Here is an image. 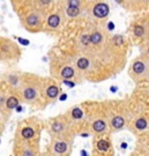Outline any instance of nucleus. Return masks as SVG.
<instances>
[{
  "instance_id": "nucleus-23",
  "label": "nucleus",
  "mask_w": 149,
  "mask_h": 156,
  "mask_svg": "<svg viewBox=\"0 0 149 156\" xmlns=\"http://www.w3.org/2000/svg\"><path fill=\"white\" fill-rule=\"evenodd\" d=\"M50 1H51V0H41V2H42L43 5H48Z\"/></svg>"
},
{
  "instance_id": "nucleus-22",
  "label": "nucleus",
  "mask_w": 149,
  "mask_h": 156,
  "mask_svg": "<svg viewBox=\"0 0 149 156\" xmlns=\"http://www.w3.org/2000/svg\"><path fill=\"white\" fill-rule=\"evenodd\" d=\"M121 42H122V38L119 37V36H116L115 37V43L116 44H121Z\"/></svg>"
},
{
  "instance_id": "nucleus-5",
  "label": "nucleus",
  "mask_w": 149,
  "mask_h": 156,
  "mask_svg": "<svg viewBox=\"0 0 149 156\" xmlns=\"http://www.w3.org/2000/svg\"><path fill=\"white\" fill-rule=\"evenodd\" d=\"M55 150H56L57 153L62 154V153H65V152L67 150V145H66L65 142H58V143H56V146H55Z\"/></svg>"
},
{
  "instance_id": "nucleus-24",
  "label": "nucleus",
  "mask_w": 149,
  "mask_h": 156,
  "mask_svg": "<svg viewBox=\"0 0 149 156\" xmlns=\"http://www.w3.org/2000/svg\"><path fill=\"white\" fill-rule=\"evenodd\" d=\"M108 28H109L110 30H112V29H113V23H109V24H108Z\"/></svg>"
},
{
  "instance_id": "nucleus-16",
  "label": "nucleus",
  "mask_w": 149,
  "mask_h": 156,
  "mask_svg": "<svg viewBox=\"0 0 149 156\" xmlns=\"http://www.w3.org/2000/svg\"><path fill=\"white\" fill-rule=\"evenodd\" d=\"M135 126H136V128H139V129H143V128H146V127H147V122H146V119L140 118V119H138V120H136Z\"/></svg>"
},
{
  "instance_id": "nucleus-13",
  "label": "nucleus",
  "mask_w": 149,
  "mask_h": 156,
  "mask_svg": "<svg viewBox=\"0 0 149 156\" xmlns=\"http://www.w3.org/2000/svg\"><path fill=\"white\" fill-rule=\"evenodd\" d=\"M22 135L26 138V139H30L34 136V131L30 128V127H26L22 129Z\"/></svg>"
},
{
  "instance_id": "nucleus-8",
  "label": "nucleus",
  "mask_w": 149,
  "mask_h": 156,
  "mask_svg": "<svg viewBox=\"0 0 149 156\" xmlns=\"http://www.w3.org/2000/svg\"><path fill=\"white\" fill-rule=\"evenodd\" d=\"M133 69H134L135 73H139L140 74V73H142L145 71V65L141 62H136L133 65Z\"/></svg>"
},
{
  "instance_id": "nucleus-17",
  "label": "nucleus",
  "mask_w": 149,
  "mask_h": 156,
  "mask_svg": "<svg viewBox=\"0 0 149 156\" xmlns=\"http://www.w3.org/2000/svg\"><path fill=\"white\" fill-rule=\"evenodd\" d=\"M88 65H89V62H88L86 58H81V59H79V62H78V66H79V68H81V69H86V68L88 67Z\"/></svg>"
},
{
  "instance_id": "nucleus-19",
  "label": "nucleus",
  "mask_w": 149,
  "mask_h": 156,
  "mask_svg": "<svg viewBox=\"0 0 149 156\" xmlns=\"http://www.w3.org/2000/svg\"><path fill=\"white\" fill-rule=\"evenodd\" d=\"M143 28L142 27H140V26H136L135 28H134V34L136 35V36H142L143 35Z\"/></svg>"
},
{
  "instance_id": "nucleus-6",
  "label": "nucleus",
  "mask_w": 149,
  "mask_h": 156,
  "mask_svg": "<svg viewBox=\"0 0 149 156\" xmlns=\"http://www.w3.org/2000/svg\"><path fill=\"white\" fill-rule=\"evenodd\" d=\"M92 127H94V129H95L96 132H103V131L105 129V124H104L102 120H97V122L94 123Z\"/></svg>"
},
{
  "instance_id": "nucleus-7",
  "label": "nucleus",
  "mask_w": 149,
  "mask_h": 156,
  "mask_svg": "<svg viewBox=\"0 0 149 156\" xmlns=\"http://www.w3.org/2000/svg\"><path fill=\"white\" fill-rule=\"evenodd\" d=\"M7 108L8 109H14L15 106H17V104H19V101H17V98H15V97H10V98H8L7 99Z\"/></svg>"
},
{
  "instance_id": "nucleus-12",
  "label": "nucleus",
  "mask_w": 149,
  "mask_h": 156,
  "mask_svg": "<svg viewBox=\"0 0 149 156\" xmlns=\"http://www.w3.org/2000/svg\"><path fill=\"white\" fill-rule=\"evenodd\" d=\"M112 125H113V127H116V128H120V127L124 125V119H122L121 117H115V118L112 119Z\"/></svg>"
},
{
  "instance_id": "nucleus-20",
  "label": "nucleus",
  "mask_w": 149,
  "mask_h": 156,
  "mask_svg": "<svg viewBox=\"0 0 149 156\" xmlns=\"http://www.w3.org/2000/svg\"><path fill=\"white\" fill-rule=\"evenodd\" d=\"M61 128H62V125L59 124V123H56V124H53V126H52V129L56 131V132H59Z\"/></svg>"
},
{
  "instance_id": "nucleus-25",
  "label": "nucleus",
  "mask_w": 149,
  "mask_h": 156,
  "mask_svg": "<svg viewBox=\"0 0 149 156\" xmlns=\"http://www.w3.org/2000/svg\"><path fill=\"white\" fill-rule=\"evenodd\" d=\"M66 97H67L66 95H62V96L60 97V99H61V101H65V99H66Z\"/></svg>"
},
{
  "instance_id": "nucleus-1",
  "label": "nucleus",
  "mask_w": 149,
  "mask_h": 156,
  "mask_svg": "<svg viewBox=\"0 0 149 156\" xmlns=\"http://www.w3.org/2000/svg\"><path fill=\"white\" fill-rule=\"evenodd\" d=\"M94 14L97 17H105L109 14V7L106 3H98L94 8Z\"/></svg>"
},
{
  "instance_id": "nucleus-15",
  "label": "nucleus",
  "mask_w": 149,
  "mask_h": 156,
  "mask_svg": "<svg viewBox=\"0 0 149 156\" xmlns=\"http://www.w3.org/2000/svg\"><path fill=\"white\" fill-rule=\"evenodd\" d=\"M35 96H36V92L32 88H28V89L24 90V97L27 99H32Z\"/></svg>"
},
{
  "instance_id": "nucleus-4",
  "label": "nucleus",
  "mask_w": 149,
  "mask_h": 156,
  "mask_svg": "<svg viewBox=\"0 0 149 156\" xmlns=\"http://www.w3.org/2000/svg\"><path fill=\"white\" fill-rule=\"evenodd\" d=\"M61 75H62V78H65V79H69V78H72V76L74 75V71H73V68H71V67H65V68L61 71Z\"/></svg>"
},
{
  "instance_id": "nucleus-3",
  "label": "nucleus",
  "mask_w": 149,
  "mask_h": 156,
  "mask_svg": "<svg viewBox=\"0 0 149 156\" xmlns=\"http://www.w3.org/2000/svg\"><path fill=\"white\" fill-rule=\"evenodd\" d=\"M48 23H49V26L52 27V28L58 27V24H59V16H58V15H51V16L49 17Z\"/></svg>"
},
{
  "instance_id": "nucleus-9",
  "label": "nucleus",
  "mask_w": 149,
  "mask_h": 156,
  "mask_svg": "<svg viewBox=\"0 0 149 156\" xmlns=\"http://www.w3.org/2000/svg\"><path fill=\"white\" fill-rule=\"evenodd\" d=\"M67 14H68V16L74 17V16H76L79 14V8L78 7H74V6H69L67 8Z\"/></svg>"
},
{
  "instance_id": "nucleus-11",
  "label": "nucleus",
  "mask_w": 149,
  "mask_h": 156,
  "mask_svg": "<svg viewBox=\"0 0 149 156\" xmlns=\"http://www.w3.org/2000/svg\"><path fill=\"white\" fill-rule=\"evenodd\" d=\"M58 93H59V89H58V87H55V86H52V87H50V88L48 89V95H49L51 98H55V97H57Z\"/></svg>"
},
{
  "instance_id": "nucleus-10",
  "label": "nucleus",
  "mask_w": 149,
  "mask_h": 156,
  "mask_svg": "<svg viewBox=\"0 0 149 156\" xmlns=\"http://www.w3.org/2000/svg\"><path fill=\"white\" fill-rule=\"evenodd\" d=\"M27 23H28L29 26H36V24L38 23V17H37V15H35V14L29 15L28 19H27Z\"/></svg>"
},
{
  "instance_id": "nucleus-21",
  "label": "nucleus",
  "mask_w": 149,
  "mask_h": 156,
  "mask_svg": "<svg viewBox=\"0 0 149 156\" xmlns=\"http://www.w3.org/2000/svg\"><path fill=\"white\" fill-rule=\"evenodd\" d=\"M69 6L79 7V0H69Z\"/></svg>"
},
{
  "instance_id": "nucleus-14",
  "label": "nucleus",
  "mask_w": 149,
  "mask_h": 156,
  "mask_svg": "<svg viewBox=\"0 0 149 156\" xmlns=\"http://www.w3.org/2000/svg\"><path fill=\"white\" fill-rule=\"evenodd\" d=\"M97 147H98V149H99V150L105 152V150H108V149H109V143H108L105 140H101V141H98Z\"/></svg>"
},
{
  "instance_id": "nucleus-18",
  "label": "nucleus",
  "mask_w": 149,
  "mask_h": 156,
  "mask_svg": "<svg viewBox=\"0 0 149 156\" xmlns=\"http://www.w3.org/2000/svg\"><path fill=\"white\" fill-rule=\"evenodd\" d=\"M72 116H73V118H75V119H80V118H82V111H81L79 108H75V109L72 111Z\"/></svg>"
},
{
  "instance_id": "nucleus-2",
  "label": "nucleus",
  "mask_w": 149,
  "mask_h": 156,
  "mask_svg": "<svg viewBox=\"0 0 149 156\" xmlns=\"http://www.w3.org/2000/svg\"><path fill=\"white\" fill-rule=\"evenodd\" d=\"M102 39H103V37H102V35L99 32H95L89 37V41L92 44H99L102 42Z\"/></svg>"
}]
</instances>
